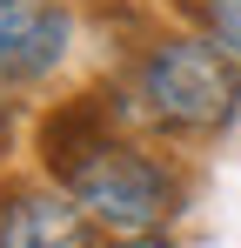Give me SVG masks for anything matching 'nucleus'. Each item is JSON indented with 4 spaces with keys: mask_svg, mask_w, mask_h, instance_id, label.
<instances>
[{
    "mask_svg": "<svg viewBox=\"0 0 241 248\" xmlns=\"http://www.w3.org/2000/svg\"><path fill=\"white\" fill-rule=\"evenodd\" d=\"M141 108L148 121L174 127V134H214L241 114V61L208 34H167L148 47L141 61Z\"/></svg>",
    "mask_w": 241,
    "mask_h": 248,
    "instance_id": "f257e3e1",
    "label": "nucleus"
},
{
    "mask_svg": "<svg viewBox=\"0 0 241 248\" xmlns=\"http://www.w3.org/2000/svg\"><path fill=\"white\" fill-rule=\"evenodd\" d=\"M60 188H67L74 208L94 228H107L114 242H127V235H161V228L174 221V208H181L174 174H167L154 155H141L134 141H120V134L94 141V148L60 174Z\"/></svg>",
    "mask_w": 241,
    "mask_h": 248,
    "instance_id": "f03ea898",
    "label": "nucleus"
},
{
    "mask_svg": "<svg viewBox=\"0 0 241 248\" xmlns=\"http://www.w3.org/2000/svg\"><path fill=\"white\" fill-rule=\"evenodd\" d=\"M67 41H74L67 7H40V0L14 7L0 20V81H40V74H54L67 61Z\"/></svg>",
    "mask_w": 241,
    "mask_h": 248,
    "instance_id": "7ed1b4c3",
    "label": "nucleus"
},
{
    "mask_svg": "<svg viewBox=\"0 0 241 248\" xmlns=\"http://www.w3.org/2000/svg\"><path fill=\"white\" fill-rule=\"evenodd\" d=\"M0 248H94V221L74 195H14L0 208Z\"/></svg>",
    "mask_w": 241,
    "mask_h": 248,
    "instance_id": "20e7f679",
    "label": "nucleus"
},
{
    "mask_svg": "<svg viewBox=\"0 0 241 248\" xmlns=\"http://www.w3.org/2000/svg\"><path fill=\"white\" fill-rule=\"evenodd\" d=\"M195 7H201V20H208V41L228 47L241 61V0H195Z\"/></svg>",
    "mask_w": 241,
    "mask_h": 248,
    "instance_id": "39448f33",
    "label": "nucleus"
},
{
    "mask_svg": "<svg viewBox=\"0 0 241 248\" xmlns=\"http://www.w3.org/2000/svg\"><path fill=\"white\" fill-rule=\"evenodd\" d=\"M114 248H174L167 235H127V242H114Z\"/></svg>",
    "mask_w": 241,
    "mask_h": 248,
    "instance_id": "423d86ee",
    "label": "nucleus"
},
{
    "mask_svg": "<svg viewBox=\"0 0 241 248\" xmlns=\"http://www.w3.org/2000/svg\"><path fill=\"white\" fill-rule=\"evenodd\" d=\"M14 7H27V0H0V20H7V14H14Z\"/></svg>",
    "mask_w": 241,
    "mask_h": 248,
    "instance_id": "0eeeda50",
    "label": "nucleus"
}]
</instances>
